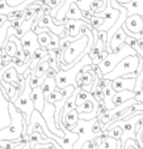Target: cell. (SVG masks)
<instances>
[{
	"label": "cell",
	"mask_w": 143,
	"mask_h": 149,
	"mask_svg": "<svg viewBox=\"0 0 143 149\" xmlns=\"http://www.w3.org/2000/svg\"><path fill=\"white\" fill-rule=\"evenodd\" d=\"M143 70V59L142 56H139L138 54L137 55H130V56L125 58L123 60H121L118 63V65L110 73L105 74V79L113 80L118 79V77H123V76H128L129 73H137L139 74Z\"/></svg>",
	"instance_id": "obj_1"
},
{
	"label": "cell",
	"mask_w": 143,
	"mask_h": 149,
	"mask_svg": "<svg viewBox=\"0 0 143 149\" xmlns=\"http://www.w3.org/2000/svg\"><path fill=\"white\" fill-rule=\"evenodd\" d=\"M92 63L93 62H92L89 54H87V55H84L83 59L79 60L72 68H70V70H67V71L60 70L59 72L57 73V76H55L57 88L60 90L66 89V88L70 86V85L76 88V76H78V73L83 70V67H86V65H88V64H92Z\"/></svg>",
	"instance_id": "obj_2"
},
{
	"label": "cell",
	"mask_w": 143,
	"mask_h": 149,
	"mask_svg": "<svg viewBox=\"0 0 143 149\" xmlns=\"http://www.w3.org/2000/svg\"><path fill=\"white\" fill-rule=\"evenodd\" d=\"M130 55H137V51L133 49V47H130L129 45H126V43L123 45V46L121 47L118 51L109 52V54H108V56L105 58V60L99 65L100 70H101V72H102V74L105 76V74L110 73L116 67H117L118 63H120L121 60H123L125 58L130 56Z\"/></svg>",
	"instance_id": "obj_3"
},
{
	"label": "cell",
	"mask_w": 143,
	"mask_h": 149,
	"mask_svg": "<svg viewBox=\"0 0 143 149\" xmlns=\"http://www.w3.org/2000/svg\"><path fill=\"white\" fill-rule=\"evenodd\" d=\"M30 93H32V88H30V85H29V79H28V82H26V85H25L24 92L21 93L20 97L13 102L16 107L22 113L24 118H25V122L28 124H29V122H30L32 114H33V111H34V103H33V101H32V98H30Z\"/></svg>",
	"instance_id": "obj_4"
},
{
	"label": "cell",
	"mask_w": 143,
	"mask_h": 149,
	"mask_svg": "<svg viewBox=\"0 0 143 149\" xmlns=\"http://www.w3.org/2000/svg\"><path fill=\"white\" fill-rule=\"evenodd\" d=\"M122 29L129 37H133L135 39L141 38V33L143 31V16L141 15H131L128 17Z\"/></svg>",
	"instance_id": "obj_5"
},
{
	"label": "cell",
	"mask_w": 143,
	"mask_h": 149,
	"mask_svg": "<svg viewBox=\"0 0 143 149\" xmlns=\"http://www.w3.org/2000/svg\"><path fill=\"white\" fill-rule=\"evenodd\" d=\"M42 116L45 118V122H46L50 131L54 135H57L58 137L64 139L66 134L58 127L57 122H55V106L53 105V103H49L46 101V105H45V110H43V113H42Z\"/></svg>",
	"instance_id": "obj_6"
},
{
	"label": "cell",
	"mask_w": 143,
	"mask_h": 149,
	"mask_svg": "<svg viewBox=\"0 0 143 149\" xmlns=\"http://www.w3.org/2000/svg\"><path fill=\"white\" fill-rule=\"evenodd\" d=\"M9 103L11 101L5 95L4 89H3V86H0V131L7 128L12 122L9 114Z\"/></svg>",
	"instance_id": "obj_7"
},
{
	"label": "cell",
	"mask_w": 143,
	"mask_h": 149,
	"mask_svg": "<svg viewBox=\"0 0 143 149\" xmlns=\"http://www.w3.org/2000/svg\"><path fill=\"white\" fill-rule=\"evenodd\" d=\"M99 17L104 18V25L101 26V28L99 29V30H105V31H109L110 29L114 26V24L117 22L118 17L121 16V10L120 9H116V8H112L109 5V7H107V9L104 10V12L99 13Z\"/></svg>",
	"instance_id": "obj_8"
},
{
	"label": "cell",
	"mask_w": 143,
	"mask_h": 149,
	"mask_svg": "<svg viewBox=\"0 0 143 149\" xmlns=\"http://www.w3.org/2000/svg\"><path fill=\"white\" fill-rule=\"evenodd\" d=\"M21 45H22L24 50H26L28 52H30L32 55L39 49V43H38V36L34 33L33 30H29L22 38L20 39Z\"/></svg>",
	"instance_id": "obj_9"
},
{
	"label": "cell",
	"mask_w": 143,
	"mask_h": 149,
	"mask_svg": "<svg viewBox=\"0 0 143 149\" xmlns=\"http://www.w3.org/2000/svg\"><path fill=\"white\" fill-rule=\"evenodd\" d=\"M30 98L34 103V110L39 111V113H43L45 110V105H46V97L43 94V90H42V86L34 88L32 89L30 93Z\"/></svg>",
	"instance_id": "obj_10"
},
{
	"label": "cell",
	"mask_w": 143,
	"mask_h": 149,
	"mask_svg": "<svg viewBox=\"0 0 143 149\" xmlns=\"http://www.w3.org/2000/svg\"><path fill=\"white\" fill-rule=\"evenodd\" d=\"M137 79H126V77H118L112 81V88L116 92H122V90H134L135 89Z\"/></svg>",
	"instance_id": "obj_11"
},
{
	"label": "cell",
	"mask_w": 143,
	"mask_h": 149,
	"mask_svg": "<svg viewBox=\"0 0 143 149\" xmlns=\"http://www.w3.org/2000/svg\"><path fill=\"white\" fill-rule=\"evenodd\" d=\"M79 120H80V118H79V113H78L76 109L68 111L66 115L60 116V123H62L68 131H72V130L78 126Z\"/></svg>",
	"instance_id": "obj_12"
},
{
	"label": "cell",
	"mask_w": 143,
	"mask_h": 149,
	"mask_svg": "<svg viewBox=\"0 0 143 149\" xmlns=\"http://www.w3.org/2000/svg\"><path fill=\"white\" fill-rule=\"evenodd\" d=\"M126 38H128V34L125 33V30H123L122 28H121L118 31H116L114 36L112 37V39H110V42H109V50H110V52L118 51V50H120L121 47L125 45Z\"/></svg>",
	"instance_id": "obj_13"
},
{
	"label": "cell",
	"mask_w": 143,
	"mask_h": 149,
	"mask_svg": "<svg viewBox=\"0 0 143 149\" xmlns=\"http://www.w3.org/2000/svg\"><path fill=\"white\" fill-rule=\"evenodd\" d=\"M135 98V92L134 90H122V92L116 93V95L113 97V105L114 106H121L125 102Z\"/></svg>",
	"instance_id": "obj_14"
},
{
	"label": "cell",
	"mask_w": 143,
	"mask_h": 149,
	"mask_svg": "<svg viewBox=\"0 0 143 149\" xmlns=\"http://www.w3.org/2000/svg\"><path fill=\"white\" fill-rule=\"evenodd\" d=\"M47 55H49V50L39 47V49L37 50V51L34 52L33 55H32V60H30V65H29V70L33 72V71L37 68V65H38L39 63H41L42 60H43L47 56Z\"/></svg>",
	"instance_id": "obj_15"
},
{
	"label": "cell",
	"mask_w": 143,
	"mask_h": 149,
	"mask_svg": "<svg viewBox=\"0 0 143 149\" xmlns=\"http://www.w3.org/2000/svg\"><path fill=\"white\" fill-rule=\"evenodd\" d=\"M83 22H84L83 20H68V22L66 24V29H67L68 33H70V37L76 39V37L80 33V28H81V25H83ZM76 41H78V39H76Z\"/></svg>",
	"instance_id": "obj_16"
},
{
	"label": "cell",
	"mask_w": 143,
	"mask_h": 149,
	"mask_svg": "<svg viewBox=\"0 0 143 149\" xmlns=\"http://www.w3.org/2000/svg\"><path fill=\"white\" fill-rule=\"evenodd\" d=\"M125 8L128 9L129 16L131 15L143 16V0H133L129 4H125Z\"/></svg>",
	"instance_id": "obj_17"
},
{
	"label": "cell",
	"mask_w": 143,
	"mask_h": 149,
	"mask_svg": "<svg viewBox=\"0 0 143 149\" xmlns=\"http://www.w3.org/2000/svg\"><path fill=\"white\" fill-rule=\"evenodd\" d=\"M66 18H67V20H83L84 21L83 10L78 7L76 3H72V4L70 5L67 13H66Z\"/></svg>",
	"instance_id": "obj_18"
},
{
	"label": "cell",
	"mask_w": 143,
	"mask_h": 149,
	"mask_svg": "<svg viewBox=\"0 0 143 149\" xmlns=\"http://www.w3.org/2000/svg\"><path fill=\"white\" fill-rule=\"evenodd\" d=\"M3 49H4V51L7 52L9 56L16 58V55H17V43H16V41H15V36L7 37V41H5V45Z\"/></svg>",
	"instance_id": "obj_19"
},
{
	"label": "cell",
	"mask_w": 143,
	"mask_h": 149,
	"mask_svg": "<svg viewBox=\"0 0 143 149\" xmlns=\"http://www.w3.org/2000/svg\"><path fill=\"white\" fill-rule=\"evenodd\" d=\"M102 51H105L104 42L100 41L99 38H95V43H93V46H92L91 51H89V56H91L92 62H93L95 59H97V58H99V55L101 54Z\"/></svg>",
	"instance_id": "obj_20"
},
{
	"label": "cell",
	"mask_w": 143,
	"mask_h": 149,
	"mask_svg": "<svg viewBox=\"0 0 143 149\" xmlns=\"http://www.w3.org/2000/svg\"><path fill=\"white\" fill-rule=\"evenodd\" d=\"M55 89H57V80L54 77H46L45 82L42 84V90H43L45 97L47 98Z\"/></svg>",
	"instance_id": "obj_21"
},
{
	"label": "cell",
	"mask_w": 143,
	"mask_h": 149,
	"mask_svg": "<svg viewBox=\"0 0 143 149\" xmlns=\"http://www.w3.org/2000/svg\"><path fill=\"white\" fill-rule=\"evenodd\" d=\"M49 70H50V64H49V55H47V56L37 65V68L33 71V74L37 77H43V76H46Z\"/></svg>",
	"instance_id": "obj_22"
},
{
	"label": "cell",
	"mask_w": 143,
	"mask_h": 149,
	"mask_svg": "<svg viewBox=\"0 0 143 149\" xmlns=\"http://www.w3.org/2000/svg\"><path fill=\"white\" fill-rule=\"evenodd\" d=\"M108 4L102 0H92L91 1V10L95 13V15H99V13L104 12L107 9Z\"/></svg>",
	"instance_id": "obj_23"
},
{
	"label": "cell",
	"mask_w": 143,
	"mask_h": 149,
	"mask_svg": "<svg viewBox=\"0 0 143 149\" xmlns=\"http://www.w3.org/2000/svg\"><path fill=\"white\" fill-rule=\"evenodd\" d=\"M92 97H93V95H92V93L86 92V90L78 88V95H76V107H78V106H80L81 103H84L86 101L91 100Z\"/></svg>",
	"instance_id": "obj_24"
},
{
	"label": "cell",
	"mask_w": 143,
	"mask_h": 149,
	"mask_svg": "<svg viewBox=\"0 0 143 149\" xmlns=\"http://www.w3.org/2000/svg\"><path fill=\"white\" fill-rule=\"evenodd\" d=\"M50 42H51V31H43L38 34V43L42 49H47Z\"/></svg>",
	"instance_id": "obj_25"
},
{
	"label": "cell",
	"mask_w": 143,
	"mask_h": 149,
	"mask_svg": "<svg viewBox=\"0 0 143 149\" xmlns=\"http://www.w3.org/2000/svg\"><path fill=\"white\" fill-rule=\"evenodd\" d=\"M107 131L109 132V137H113V139H116V140H121L123 136V130H122V127H120V126H112V127H109Z\"/></svg>",
	"instance_id": "obj_26"
},
{
	"label": "cell",
	"mask_w": 143,
	"mask_h": 149,
	"mask_svg": "<svg viewBox=\"0 0 143 149\" xmlns=\"http://www.w3.org/2000/svg\"><path fill=\"white\" fill-rule=\"evenodd\" d=\"M9 28H11V21L9 20L0 28V50H1L5 45V41H7V37H8V29Z\"/></svg>",
	"instance_id": "obj_27"
},
{
	"label": "cell",
	"mask_w": 143,
	"mask_h": 149,
	"mask_svg": "<svg viewBox=\"0 0 143 149\" xmlns=\"http://www.w3.org/2000/svg\"><path fill=\"white\" fill-rule=\"evenodd\" d=\"M45 80H46V76L37 77V76H34V74H33V72H32L30 73V77H29V85H30L32 89H34V88L42 86V84L45 82Z\"/></svg>",
	"instance_id": "obj_28"
},
{
	"label": "cell",
	"mask_w": 143,
	"mask_h": 149,
	"mask_svg": "<svg viewBox=\"0 0 143 149\" xmlns=\"http://www.w3.org/2000/svg\"><path fill=\"white\" fill-rule=\"evenodd\" d=\"M117 144H118V140L113 139V137H108L97 149H117Z\"/></svg>",
	"instance_id": "obj_29"
},
{
	"label": "cell",
	"mask_w": 143,
	"mask_h": 149,
	"mask_svg": "<svg viewBox=\"0 0 143 149\" xmlns=\"http://www.w3.org/2000/svg\"><path fill=\"white\" fill-rule=\"evenodd\" d=\"M60 46V37H58L57 34H54L51 31V42H50V45L47 46V50L49 51H51V50H58Z\"/></svg>",
	"instance_id": "obj_30"
},
{
	"label": "cell",
	"mask_w": 143,
	"mask_h": 149,
	"mask_svg": "<svg viewBox=\"0 0 143 149\" xmlns=\"http://www.w3.org/2000/svg\"><path fill=\"white\" fill-rule=\"evenodd\" d=\"M12 12H15V8L9 7V5H8V3L5 1V0H1V1H0V15L9 16Z\"/></svg>",
	"instance_id": "obj_31"
},
{
	"label": "cell",
	"mask_w": 143,
	"mask_h": 149,
	"mask_svg": "<svg viewBox=\"0 0 143 149\" xmlns=\"http://www.w3.org/2000/svg\"><path fill=\"white\" fill-rule=\"evenodd\" d=\"M89 25L92 26V29H96V30H99L100 28H101L102 25H104V18L99 17V16L95 15L93 17L91 18V21H89Z\"/></svg>",
	"instance_id": "obj_32"
},
{
	"label": "cell",
	"mask_w": 143,
	"mask_h": 149,
	"mask_svg": "<svg viewBox=\"0 0 143 149\" xmlns=\"http://www.w3.org/2000/svg\"><path fill=\"white\" fill-rule=\"evenodd\" d=\"M24 16H25V10H15L8 16V20L13 21V20H24Z\"/></svg>",
	"instance_id": "obj_33"
},
{
	"label": "cell",
	"mask_w": 143,
	"mask_h": 149,
	"mask_svg": "<svg viewBox=\"0 0 143 149\" xmlns=\"http://www.w3.org/2000/svg\"><path fill=\"white\" fill-rule=\"evenodd\" d=\"M75 3L78 4V7L81 10H89L91 9V1L88 0H75Z\"/></svg>",
	"instance_id": "obj_34"
},
{
	"label": "cell",
	"mask_w": 143,
	"mask_h": 149,
	"mask_svg": "<svg viewBox=\"0 0 143 149\" xmlns=\"http://www.w3.org/2000/svg\"><path fill=\"white\" fill-rule=\"evenodd\" d=\"M125 43L129 45L130 47H133V49L135 50L137 47H138V39H135V38H133V37H129V36H128V38H126Z\"/></svg>",
	"instance_id": "obj_35"
},
{
	"label": "cell",
	"mask_w": 143,
	"mask_h": 149,
	"mask_svg": "<svg viewBox=\"0 0 143 149\" xmlns=\"http://www.w3.org/2000/svg\"><path fill=\"white\" fill-rule=\"evenodd\" d=\"M5 1L8 3V5L9 7H12V8H16V7H18V5H21L25 0H5Z\"/></svg>",
	"instance_id": "obj_36"
},
{
	"label": "cell",
	"mask_w": 143,
	"mask_h": 149,
	"mask_svg": "<svg viewBox=\"0 0 143 149\" xmlns=\"http://www.w3.org/2000/svg\"><path fill=\"white\" fill-rule=\"evenodd\" d=\"M135 140H137V141H138L139 147H141V148L143 149V130H142V131L139 132V134L135 136Z\"/></svg>",
	"instance_id": "obj_37"
},
{
	"label": "cell",
	"mask_w": 143,
	"mask_h": 149,
	"mask_svg": "<svg viewBox=\"0 0 143 149\" xmlns=\"http://www.w3.org/2000/svg\"><path fill=\"white\" fill-rule=\"evenodd\" d=\"M57 71H54V70H53V68H50V70L49 71H47V73H46V77H54V79H55V76H57Z\"/></svg>",
	"instance_id": "obj_38"
},
{
	"label": "cell",
	"mask_w": 143,
	"mask_h": 149,
	"mask_svg": "<svg viewBox=\"0 0 143 149\" xmlns=\"http://www.w3.org/2000/svg\"><path fill=\"white\" fill-rule=\"evenodd\" d=\"M116 1H117L118 4H121V5H125V4H129L130 1H133V0H116Z\"/></svg>",
	"instance_id": "obj_39"
},
{
	"label": "cell",
	"mask_w": 143,
	"mask_h": 149,
	"mask_svg": "<svg viewBox=\"0 0 143 149\" xmlns=\"http://www.w3.org/2000/svg\"><path fill=\"white\" fill-rule=\"evenodd\" d=\"M21 149H33V148H32V144H30V143H26V144H24V147L21 148Z\"/></svg>",
	"instance_id": "obj_40"
},
{
	"label": "cell",
	"mask_w": 143,
	"mask_h": 149,
	"mask_svg": "<svg viewBox=\"0 0 143 149\" xmlns=\"http://www.w3.org/2000/svg\"><path fill=\"white\" fill-rule=\"evenodd\" d=\"M138 47H139V49H142V50H143V38L138 39Z\"/></svg>",
	"instance_id": "obj_41"
},
{
	"label": "cell",
	"mask_w": 143,
	"mask_h": 149,
	"mask_svg": "<svg viewBox=\"0 0 143 149\" xmlns=\"http://www.w3.org/2000/svg\"><path fill=\"white\" fill-rule=\"evenodd\" d=\"M64 3H66V0H63V4H64ZM62 7H63V5H62Z\"/></svg>",
	"instance_id": "obj_42"
},
{
	"label": "cell",
	"mask_w": 143,
	"mask_h": 149,
	"mask_svg": "<svg viewBox=\"0 0 143 149\" xmlns=\"http://www.w3.org/2000/svg\"><path fill=\"white\" fill-rule=\"evenodd\" d=\"M142 90H143V84H142Z\"/></svg>",
	"instance_id": "obj_43"
},
{
	"label": "cell",
	"mask_w": 143,
	"mask_h": 149,
	"mask_svg": "<svg viewBox=\"0 0 143 149\" xmlns=\"http://www.w3.org/2000/svg\"><path fill=\"white\" fill-rule=\"evenodd\" d=\"M88 1H92V0H88Z\"/></svg>",
	"instance_id": "obj_44"
},
{
	"label": "cell",
	"mask_w": 143,
	"mask_h": 149,
	"mask_svg": "<svg viewBox=\"0 0 143 149\" xmlns=\"http://www.w3.org/2000/svg\"><path fill=\"white\" fill-rule=\"evenodd\" d=\"M0 1H1V0H0Z\"/></svg>",
	"instance_id": "obj_45"
},
{
	"label": "cell",
	"mask_w": 143,
	"mask_h": 149,
	"mask_svg": "<svg viewBox=\"0 0 143 149\" xmlns=\"http://www.w3.org/2000/svg\"><path fill=\"white\" fill-rule=\"evenodd\" d=\"M1 149H3V148H1Z\"/></svg>",
	"instance_id": "obj_46"
},
{
	"label": "cell",
	"mask_w": 143,
	"mask_h": 149,
	"mask_svg": "<svg viewBox=\"0 0 143 149\" xmlns=\"http://www.w3.org/2000/svg\"><path fill=\"white\" fill-rule=\"evenodd\" d=\"M141 149H142V148H141Z\"/></svg>",
	"instance_id": "obj_47"
}]
</instances>
